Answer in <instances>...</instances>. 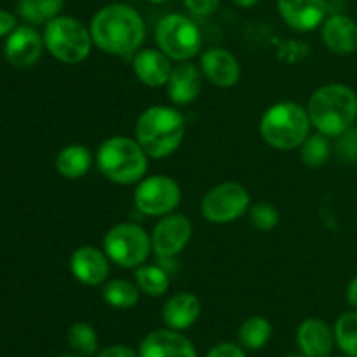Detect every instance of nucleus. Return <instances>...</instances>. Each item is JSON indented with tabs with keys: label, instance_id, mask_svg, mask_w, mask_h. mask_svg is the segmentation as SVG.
<instances>
[{
	"label": "nucleus",
	"instance_id": "a211bd4d",
	"mask_svg": "<svg viewBox=\"0 0 357 357\" xmlns=\"http://www.w3.org/2000/svg\"><path fill=\"white\" fill-rule=\"evenodd\" d=\"M324 45L338 56H349L357 51V23L347 14H331L321 28Z\"/></svg>",
	"mask_w": 357,
	"mask_h": 357
},
{
	"label": "nucleus",
	"instance_id": "39448f33",
	"mask_svg": "<svg viewBox=\"0 0 357 357\" xmlns=\"http://www.w3.org/2000/svg\"><path fill=\"white\" fill-rule=\"evenodd\" d=\"M310 128L307 108L295 101H279L261 115L260 136L272 149L295 150L305 142Z\"/></svg>",
	"mask_w": 357,
	"mask_h": 357
},
{
	"label": "nucleus",
	"instance_id": "473e14b6",
	"mask_svg": "<svg viewBox=\"0 0 357 357\" xmlns=\"http://www.w3.org/2000/svg\"><path fill=\"white\" fill-rule=\"evenodd\" d=\"M208 357H246V354H244L243 349L237 347L236 344L223 342V344L215 345V347L209 351Z\"/></svg>",
	"mask_w": 357,
	"mask_h": 357
},
{
	"label": "nucleus",
	"instance_id": "c85d7f7f",
	"mask_svg": "<svg viewBox=\"0 0 357 357\" xmlns=\"http://www.w3.org/2000/svg\"><path fill=\"white\" fill-rule=\"evenodd\" d=\"M68 344L77 354L94 356L98 351V335L87 323H75L68 330Z\"/></svg>",
	"mask_w": 357,
	"mask_h": 357
},
{
	"label": "nucleus",
	"instance_id": "2f4dec72",
	"mask_svg": "<svg viewBox=\"0 0 357 357\" xmlns=\"http://www.w3.org/2000/svg\"><path fill=\"white\" fill-rule=\"evenodd\" d=\"M187 9L197 16H209L220 6V0H183Z\"/></svg>",
	"mask_w": 357,
	"mask_h": 357
},
{
	"label": "nucleus",
	"instance_id": "ea45409f",
	"mask_svg": "<svg viewBox=\"0 0 357 357\" xmlns=\"http://www.w3.org/2000/svg\"><path fill=\"white\" fill-rule=\"evenodd\" d=\"M288 357H309V356H305V354H302V352H300V354H291V356H288Z\"/></svg>",
	"mask_w": 357,
	"mask_h": 357
},
{
	"label": "nucleus",
	"instance_id": "f704fd0d",
	"mask_svg": "<svg viewBox=\"0 0 357 357\" xmlns=\"http://www.w3.org/2000/svg\"><path fill=\"white\" fill-rule=\"evenodd\" d=\"M14 28H16V17H14L10 13L0 10V37L9 35Z\"/></svg>",
	"mask_w": 357,
	"mask_h": 357
},
{
	"label": "nucleus",
	"instance_id": "9b49d317",
	"mask_svg": "<svg viewBox=\"0 0 357 357\" xmlns=\"http://www.w3.org/2000/svg\"><path fill=\"white\" fill-rule=\"evenodd\" d=\"M192 239V222L181 213L162 216L152 230V251L157 260H173Z\"/></svg>",
	"mask_w": 357,
	"mask_h": 357
},
{
	"label": "nucleus",
	"instance_id": "0eeeda50",
	"mask_svg": "<svg viewBox=\"0 0 357 357\" xmlns=\"http://www.w3.org/2000/svg\"><path fill=\"white\" fill-rule=\"evenodd\" d=\"M103 251L122 268H138L152 253V236L136 223H117L103 237Z\"/></svg>",
	"mask_w": 357,
	"mask_h": 357
},
{
	"label": "nucleus",
	"instance_id": "e433bc0d",
	"mask_svg": "<svg viewBox=\"0 0 357 357\" xmlns=\"http://www.w3.org/2000/svg\"><path fill=\"white\" fill-rule=\"evenodd\" d=\"M234 2L239 7H243V9H250V7H255L257 3H260V0H234Z\"/></svg>",
	"mask_w": 357,
	"mask_h": 357
},
{
	"label": "nucleus",
	"instance_id": "b1692460",
	"mask_svg": "<svg viewBox=\"0 0 357 357\" xmlns=\"http://www.w3.org/2000/svg\"><path fill=\"white\" fill-rule=\"evenodd\" d=\"M139 288L128 279H112L103 288V300L114 309H131L139 300Z\"/></svg>",
	"mask_w": 357,
	"mask_h": 357
},
{
	"label": "nucleus",
	"instance_id": "6e6552de",
	"mask_svg": "<svg viewBox=\"0 0 357 357\" xmlns=\"http://www.w3.org/2000/svg\"><path fill=\"white\" fill-rule=\"evenodd\" d=\"M155 42L169 59L188 61L201 52L202 33L190 17L173 13L157 23Z\"/></svg>",
	"mask_w": 357,
	"mask_h": 357
},
{
	"label": "nucleus",
	"instance_id": "58836bf2",
	"mask_svg": "<svg viewBox=\"0 0 357 357\" xmlns=\"http://www.w3.org/2000/svg\"><path fill=\"white\" fill-rule=\"evenodd\" d=\"M146 2H152V3H162V2H166V0H146Z\"/></svg>",
	"mask_w": 357,
	"mask_h": 357
},
{
	"label": "nucleus",
	"instance_id": "9d476101",
	"mask_svg": "<svg viewBox=\"0 0 357 357\" xmlns=\"http://www.w3.org/2000/svg\"><path fill=\"white\" fill-rule=\"evenodd\" d=\"M250 192L243 185L236 181H223L202 197L201 213L208 222L225 225L250 211Z\"/></svg>",
	"mask_w": 357,
	"mask_h": 357
},
{
	"label": "nucleus",
	"instance_id": "2eb2a0df",
	"mask_svg": "<svg viewBox=\"0 0 357 357\" xmlns=\"http://www.w3.org/2000/svg\"><path fill=\"white\" fill-rule=\"evenodd\" d=\"M139 357H197L195 347L176 330H155L143 338Z\"/></svg>",
	"mask_w": 357,
	"mask_h": 357
},
{
	"label": "nucleus",
	"instance_id": "4468645a",
	"mask_svg": "<svg viewBox=\"0 0 357 357\" xmlns=\"http://www.w3.org/2000/svg\"><path fill=\"white\" fill-rule=\"evenodd\" d=\"M282 21L296 31H312L324 23L328 14L326 0H278Z\"/></svg>",
	"mask_w": 357,
	"mask_h": 357
},
{
	"label": "nucleus",
	"instance_id": "423d86ee",
	"mask_svg": "<svg viewBox=\"0 0 357 357\" xmlns=\"http://www.w3.org/2000/svg\"><path fill=\"white\" fill-rule=\"evenodd\" d=\"M44 45L51 56L66 65H79L93 51L91 30L72 16H56L44 28Z\"/></svg>",
	"mask_w": 357,
	"mask_h": 357
},
{
	"label": "nucleus",
	"instance_id": "7ed1b4c3",
	"mask_svg": "<svg viewBox=\"0 0 357 357\" xmlns=\"http://www.w3.org/2000/svg\"><path fill=\"white\" fill-rule=\"evenodd\" d=\"M136 142L152 159H166L180 149L185 136V119L180 110L153 105L142 112L135 128Z\"/></svg>",
	"mask_w": 357,
	"mask_h": 357
},
{
	"label": "nucleus",
	"instance_id": "6ab92c4d",
	"mask_svg": "<svg viewBox=\"0 0 357 357\" xmlns=\"http://www.w3.org/2000/svg\"><path fill=\"white\" fill-rule=\"evenodd\" d=\"M202 89V72L188 61H180L173 66L169 80H167V94L169 100L178 107H187L194 103Z\"/></svg>",
	"mask_w": 357,
	"mask_h": 357
},
{
	"label": "nucleus",
	"instance_id": "20e7f679",
	"mask_svg": "<svg viewBox=\"0 0 357 357\" xmlns=\"http://www.w3.org/2000/svg\"><path fill=\"white\" fill-rule=\"evenodd\" d=\"M149 159L136 138L112 136L96 150V166L108 181L117 185H135L145 178Z\"/></svg>",
	"mask_w": 357,
	"mask_h": 357
},
{
	"label": "nucleus",
	"instance_id": "412c9836",
	"mask_svg": "<svg viewBox=\"0 0 357 357\" xmlns=\"http://www.w3.org/2000/svg\"><path fill=\"white\" fill-rule=\"evenodd\" d=\"M199 316H201V300L194 293H176L162 307V321L169 330H187L199 319Z\"/></svg>",
	"mask_w": 357,
	"mask_h": 357
},
{
	"label": "nucleus",
	"instance_id": "f257e3e1",
	"mask_svg": "<svg viewBox=\"0 0 357 357\" xmlns=\"http://www.w3.org/2000/svg\"><path fill=\"white\" fill-rule=\"evenodd\" d=\"M94 45L107 54L129 58L142 47L146 26L138 10L124 3H110L98 10L89 24Z\"/></svg>",
	"mask_w": 357,
	"mask_h": 357
},
{
	"label": "nucleus",
	"instance_id": "c756f323",
	"mask_svg": "<svg viewBox=\"0 0 357 357\" xmlns=\"http://www.w3.org/2000/svg\"><path fill=\"white\" fill-rule=\"evenodd\" d=\"M250 223L258 232H271L279 223V211L271 202H258L250 208Z\"/></svg>",
	"mask_w": 357,
	"mask_h": 357
},
{
	"label": "nucleus",
	"instance_id": "f8f14e48",
	"mask_svg": "<svg viewBox=\"0 0 357 357\" xmlns=\"http://www.w3.org/2000/svg\"><path fill=\"white\" fill-rule=\"evenodd\" d=\"M70 271L82 284H103L110 275V258L94 246H80L70 257Z\"/></svg>",
	"mask_w": 357,
	"mask_h": 357
},
{
	"label": "nucleus",
	"instance_id": "aec40b11",
	"mask_svg": "<svg viewBox=\"0 0 357 357\" xmlns=\"http://www.w3.org/2000/svg\"><path fill=\"white\" fill-rule=\"evenodd\" d=\"M300 352L309 357H330L335 345V333L324 321L305 319L296 331Z\"/></svg>",
	"mask_w": 357,
	"mask_h": 357
},
{
	"label": "nucleus",
	"instance_id": "7c9ffc66",
	"mask_svg": "<svg viewBox=\"0 0 357 357\" xmlns=\"http://www.w3.org/2000/svg\"><path fill=\"white\" fill-rule=\"evenodd\" d=\"M335 145V153L338 159L345 164H356L357 162V128H351L340 135Z\"/></svg>",
	"mask_w": 357,
	"mask_h": 357
},
{
	"label": "nucleus",
	"instance_id": "f3484780",
	"mask_svg": "<svg viewBox=\"0 0 357 357\" xmlns=\"http://www.w3.org/2000/svg\"><path fill=\"white\" fill-rule=\"evenodd\" d=\"M132 72L145 86L162 87L167 86L173 65L160 49H139L132 56Z\"/></svg>",
	"mask_w": 357,
	"mask_h": 357
},
{
	"label": "nucleus",
	"instance_id": "72a5a7b5",
	"mask_svg": "<svg viewBox=\"0 0 357 357\" xmlns=\"http://www.w3.org/2000/svg\"><path fill=\"white\" fill-rule=\"evenodd\" d=\"M96 357H138L131 347L126 345H112V347L103 349Z\"/></svg>",
	"mask_w": 357,
	"mask_h": 357
},
{
	"label": "nucleus",
	"instance_id": "393cba45",
	"mask_svg": "<svg viewBox=\"0 0 357 357\" xmlns=\"http://www.w3.org/2000/svg\"><path fill=\"white\" fill-rule=\"evenodd\" d=\"M65 0H20L17 10L21 17L31 24H42L59 16Z\"/></svg>",
	"mask_w": 357,
	"mask_h": 357
},
{
	"label": "nucleus",
	"instance_id": "f03ea898",
	"mask_svg": "<svg viewBox=\"0 0 357 357\" xmlns=\"http://www.w3.org/2000/svg\"><path fill=\"white\" fill-rule=\"evenodd\" d=\"M310 124L328 138H338L354 128L357 121V93L345 84H324L310 96Z\"/></svg>",
	"mask_w": 357,
	"mask_h": 357
},
{
	"label": "nucleus",
	"instance_id": "1a4fd4ad",
	"mask_svg": "<svg viewBox=\"0 0 357 357\" xmlns=\"http://www.w3.org/2000/svg\"><path fill=\"white\" fill-rule=\"evenodd\" d=\"M132 199L142 215L162 218L176 211L181 202V188L171 176L152 174L136 183Z\"/></svg>",
	"mask_w": 357,
	"mask_h": 357
},
{
	"label": "nucleus",
	"instance_id": "5701e85b",
	"mask_svg": "<svg viewBox=\"0 0 357 357\" xmlns=\"http://www.w3.org/2000/svg\"><path fill=\"white\" fill-rule=\"evenodd\" d=\"M135 281L145 295L162 296L169 289V272L162 265L143 264L135 268Z\"/></svg>",
	"mask_w": 357,
	"mask_h": 357
},
{
	"label": "nucleus",
	"instance_id": "4c0bfd02",
	"mask_svg": "<svg viewBox=\"0 0 357 357\" xmlns=\"http://www.w3.org/2000/svg\"><path fill=\"white\" fill-rule=\"evenodd\" d=\"M59 357H86V356H80V354H66V356H59Z\"/></svg>",
	"mask_w": 357,
	"mask_h": 357
},
{
	"label": "nucleus",
	"instance_id": "c9c22d12",
	"mask_svg": "<svg viewBox=\"0 0 357 357\" xmlns=\"http://www.w3.org/2000/svg\"><path fill=\"white\" fill-rule=\"evenodd\" d=\"M345 298H347L349 305L357 310V275L349 281L347 289H345Z\"/></svg>",
	"mask_w": 357,
	"mask_h": 357
},
{
	"label": "nucleus",
	"instance_id": "4be33fe9",
	"mask_svg": "<svg viewBox=\"0 0 357 357\" xmlns=\"http://www.w3.org/2000/svg\"><path fill=\"white\" fill-rule=\"evenodd\" d=\"M56 169L66 180H79L86 176L93 166V153L84 145H68L56 155Z\"/></svg>",
	"mask_w": 357,
	"mask_h": 357
},
{
	"label": "nucleus",
	"instance_id": "cd10ccee",
	"mask_svg": "<svg viewBox=\"0 0 357 357\" xmlns=\"http://www.w3.org/2000/svg\"><path fill=\"white\" fill-rule=\"evenodd\" d=\"M335 344L347 357H357V310L342 314L335 323Z\"/></svg>",
	"mask_w": 357,
	"mask_h": 357
},
{
	"label": "nucleus",
	"instance_id": "bb28decb",
	"mask_svg": "<svg viewBox=\"0 0 357 357\" xmlns=\"http://www.w3.org/2000/svg\"><path fill=\"white\" fill-rule=\"evenodd\" d=\"M272 337V324L265 317L253 316L243 323L239 330V340L250 351L265 347Z\"/></svg>",
	"mask_w": 357,
	"mask_h": 357
},
{
	"label": "nucleus",
	"instance_id": "a878e982",
	"mask_svg": "<svg viewBox=\"0 0 357 357\" xmlns=\"http://www.w3.org/2000/svg\"><path fill=\"white\" fill-rule=\"evenodd\" d=\"M298 150L300 159L309 167H323L330 160L331 153H333L330 138L321 135V132L307 136L305 142L300 145Z\"/></svg>",
	"mask_w": 357,
	"mask_h": 357
},
{
	"label": "nucleus",
	"instance_id": "ddd939ff",
	"mask_svg": "<svg viewBox=\"0 0 357 357\" xmlns=\"http://www.w3.org/2000/svg\"><path fill=\"white\" fill-rule=\"evenodd\" d=\"M44 37L31 26H16L6 40L7 61L16 68H30L40 59Z\"/></svg>",
	"mask_w": 357,
	"mask_h": 357
},
{
	"label": "nucleus",
	"instance_id": "dca6fc26",
	"mask_svg": "<svg viewBox=\"0 0 357 357\" xmlns=\"http://www.w3.org/2000/svg\"><path fill=\"white\" fill-rule=\"evenodd\" d=\"M201 72L218 87H232L239 82L241 66L236 56L223 47H211L202 52Z\"/></svg>",
	"mask_w": 357,
	"mask_h": 357
}]
</instances>
